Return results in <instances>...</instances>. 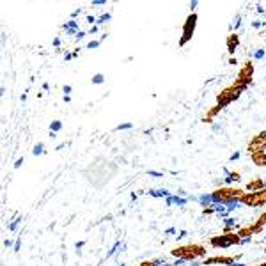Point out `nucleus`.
Masks as SVG:
<instances>
[{
    "instance_id": "nucleus-8",
    "label": "nucleus",
    "mask_w": 266,
    "mask_h": 266,
    "mask_svg": "<svg viewBox=\"0 0 266 266\" xmlns=\"http://www.w3.org/2000/svg\"><path fill=\"white\" fill-rule=\"evenodd\" d=\"M252 162L257 165V167H263V165H266V153L265 151H256V153H252Z\"/></svg>"
},
{
    "instance_id": "nucleus-6",
    "label": "nucleus",
    "mask_w": 266,
    "mask_h": 266,
    "mask_svg": "<svg viewBox=\"0 0 266 266\" xmlns=\"http://www.w3.org/2000/svg\"><path fill=\"white\" fill-rule=\"evenodd\" d=\"M266 147V132L259 133L256 138H252V142L248 144V151H250V155L256 153V151H265Z\"/></svg>"
},
{
    "instance_id": "nucleus-25",
    "label": "nucleus",
    "mask_w": 266,
    "mask_h": 266,
    "mask_svg": "<svg viewBox=\"0 0 266 266\" xmlns=\"http://www.w3.org/2000/svg\"><path fill=\"white\" fill-rule=\"evenodd\" d=\"M23 164V158H20V160H16V164H14V168H18L20 165Z\"/></svg>"
},
{
    "instance_id": "nucleus-27",
    "label": "nucleus",
    "mask_w": 266,
    "mask_h": 266,
    "mask_svg": "<svg viewBox=\"0 0 266 266\" xmlns=\"http://www.w3.org/2000/svg\"><path fill=\"white\" fill-rule=\"evenodd\" d=\"M80 13H82V11H80V9H75V11H73V14H71V16L75 18V16H78Z\"/></svg>"
},
{
    "instance_id": "nucleus-33",
    "label": "nucleus",
    "mask_w": 266,
    "mask_h": 266,
    "mask_svg": "<svg viewBox=\"0 0 266 266\" xmlns=\"http://www.w3.org/2000/svg\"><path fill=\"white\" fill-rule=\"evenodd\" d=\"M265 252H266V248H265Z\"/></svg>"
},
{
    "instance_id": "nucleus-21",
    "label": "nucleus",
    "mask_w": 266,
    "mask_h": 266,
    "mask_svg": "<svg viewBox=\"0 0 266 266\" xmlns=\"http://www.w3.org/2000/svg\"><path fill=\"white\" fill-rule=\"evenodd\" d=\"M20 247H22V238H18V241H16V245H14V250H20Z\"/></svg>"
},
{
    "instance_id": "nucleus-1",
    "label": "nucleus",
    "mask_w": 266,
    "mask_h": 266,
    "mask_svg": "<svg viewBox=\"0 0 266 266\" xmlns=\"http://www.w3.org/2000/svg\"><path fill=\"white\" fill-rule=\"evenodd\" d=\"M174 257H177V259H183V261H194V259H197V257H202L204 254H206V248L202 247V245H183V247H177L174 248L172 252Z\"/></svg>"
},
{
    "instance_id": "nucleus-28",
    "label": "nucleus",
    "mask_w": 266,
    "mask_h": 266,
    "mask_svg": "<svg viewBox=\"0 0 266 266\" xmlns=\"http://www.w3.org/2000/svg\"><path fill=\"white\" fill-rule=\"evenodd\" d=\"M87 22L89 23H94V22H96V18H94V16H87Z\"/></svg>"
},
{
    "instance_id": "nucleus-3",
    "label": "nucleus",
    "mask_w": 266,
    "mask_h": 266,
    "mask_svg": "<svg viewBox=\"0 0 266 266\" xmlns=\"http://www.w3.org/2000/svg\"><path fill=\"white\" fill-rule=\"evenodd\" d=\"M209 243L213 247H231V245L241 243V236L238 233H231V234H222V236H215V238L209 239Z\"/></svg>"
},
{
    "instance_id": "nucleus-17",
    "label": "nucleus",
    "mask_w": 266,
    "mask_h": 266,
    "mask_svg": "<svg viewBox=\"0 0 266 266\" xmlns=\"http://www.w3.org/2000/svg\"><path fill=\"white\" fill-rule=\"evenodd\" d=\"M106 20H112V14L110 13H106V14H103L101 18H100V20H98V25H100V23H103V22H106Z\"/></svg>"
},
{
    "instance_id": "nucleus-10",
    "label": "nucleus",
    "mask_w": 266,
    "mask_h": 266,
    "mask_svg": "<svg viewBox=\"0 0 266 266\" xmlns=\"http://www.w3.org/2000/svg\"><path fill=\"white\" fill-rule=\"evenodd\" d=\"M239 43V37L238 34H231L229 39H227V48H229V53H234L236 50V44Z\"/></svg>"
},
{
    "instance_id": "nucleus-23",
    "label": "nucleus",
    "mask_w": 266,
    "mask_h": 266,
    "mask_svg": "<svg viewBox=\"0 0 266 266\" xmlns=\"http://www.w3.org/2000/svg\"><path fill=\"white\" fill-rule=\"evenodd\" d=\"M85 37V32L82 31V32H78V34H76V39H84Z\"/></svg>"
},
{
    "instance_id": "nucleus-16",
    "label": "nucleus",
    "mask_w": 266,
    "mask_h": 266,
    "mask_svg": "<svg viewBox=\"0 0 266 266\" xmlns=\"http://www.w3.org/2000/svg\"><path fill=\"white\" fill-rule=\"evenodd\" d=\"M20 222H22V218H16V220L14 222H9V231H11V233H13V231H16V227H18V224H20Z\"/></svg>"
},
{
    "instance_id": "nucleus-24",
    "label": "nucleus",
    "mask_w": 266,
    "mask_h": 266,
    "mask_svg": "<svg viewBox=\"0 0 266 266\" xmlns=\"http://www.w3.org/2000/svg\"><path fill=\"white\" fill-rule=\"evenodd\" d=\"M252 27H254V29H261L263 23H261V22H254V23H252Z\"/></svg>"
},
{
    "instance_id": "nucleus-19",
    "label": "nucleus",
    "mask_w": 266,
    "mask_h": 266,
    "mask_svg": "<svg viewBox=\"0 0 266 266\" xmlns=\"http://www.w3.org/2000/svg\"><path fill=\"white\" fill-rule=\"evenodd\" d=\"M254 57H256V59H263V57H265V50H257Z\"/></svg>"
},
{
    "instance_id": "nucleus-20",
    "label": "nucleus",
    "mask_w": 266,
    "mask_h": 266,
    "mask_svg": "<svg viewBox=\"0 0 266 266\" xmlns=\"http://www.w3.org/2000/svg\"><path fill=\"white\" fill-rule=\"evenodd\" d=\"M62 91H64V94H71V91H73V89H71V85H64V87H62Z\"/></svg>"
},
{
    "instance_id": "nucleus-18",
    "label": "nucleus",
    "mask_w": 266,
    "mask_h": 266,
    "mask_svg": "<svg viewBox=\"0 0 266 266\" xmlns=\"http://www.w3.org/2000/svg\"><path fill=\"white\" fill-rule=\"evenodd\" d=\"M100 46V41H91V43L87 44V48L89 50H93V48H98Z\"/></svg>"
},
{
    "instance_id": "nucleus-2",
    "label": "nucleus",
    "mask_w": 266,
    "mask_h": 266,
    "mask_svg": "<svg viewBox=\"0 0 266 266\" xmlns=\"http://www.w3.org/2000/svg\"><path fill=\"white\" fill-rule=\"evenodd\" d=\"M245 91V87H239V85H231V87H227V89H224L220 94H218V98H217V101H218V106L220 108H224V106H227L229 103H233L234 100H238L239 98V94L243 93Z\"/></svg>"
},
{
    "instance_id": "nucleus-5",
    "label": "nucleus",
    "mask_w": 266,
    "mask_h": 266,
    "mask_svg": "<svg viewBox=\"0 0 266 266\" xmlns=\"http://www.w3.org/2000/svg\"><path fill=\"white\" fill-rule=\"evenodd\" d=\"M195 23H197V13H192L190 16L186 18V23H185V32H183L181 39H179V46H185V44L188 43V41H190L192 34H194Z\"/></svg>"
},
{
    "instance_id": "nucleus-9",
    "label": "nucleus",
    "mask_w": 266,
    "mask_h": 266,
    "mask_svg": "<svg viewBox=\"0 0 266 266\" xmlns=\"http://www.w3.org/2000/svg\"><path fill=\"white\" fill-rule=\"evenodd\" d=\"M263 188H266V181H263L259 177L247 185V190H250V192H259V190H263Z\"/></svg>"
},
{
    "instance_id": "nucleus-14",
    "label": "nucleus",
    "mask_w": 266,
    "mask_h": 266,
    "mask_svg": "<svg viewBox=\"0 0 266 266\" xmlns=\"http://www.w3.org/2000/svg\"><path fill=\"white\" fill-rule=\"evenodd\" d=\"M43 149H44L43 144H41V142H39V144H35V146H34V149H32V155H35V156L43 155Z\"/></svg>"
},
{
    "instance_id": "nucleus-30",
    "label": "nucleus",
    "mask_w": 266,
    "mask_h": 266,
    "mask_svg": "<svg viewBox=\"0 0 266 266\" xmlns=\"http://www.w3.org/2000/svg\"><path fill=\"white\" fill-rule=\"evenodd\" d=\"M84 245H85L84 241H78V243H76L75 247H76V248H82V247H84Z\"/></svg>"
},
{
    "instance_id": "nucleus-13",
    "label": "nucleus",
    "mask_w": 266,
    "mask_h": 266,
    "mask_svg": "<svg viewBox=\"0 0 266 266\" xmlns=\"http://www.w3.org/2000/svg\"><path fill=\"white\" fill-rule=\"evenodd\" d=\"M61 128H62V123H61V121H53V123L50 124V132H53V133H57Z\"/></svg>"
},
{
    "instance_id": "nucleus-22",
    "label": "nucleus",
    "mask_w": 266,
    "mask_h": 266,
    "mask_svg": "<svg viewBox=\"0 0 266 266\" xmlns=\"http://www.w3.org/2000/svg\"><path fill=\"white\" fill-rule=\"evenodd\" d=\"M123 128H126V130H128V128H132V124H130V123H126V124H121V126H117V130H123Z\"/></svg>"
},
{
    "instance_id": "nucleus-15",
    "label": "nucleus",
    "mask_w": 266,
    "mask_h": 266,
    "mask_svg": "<svg viewBox=\"0 0 266 266\" xmlns=\"http://www.w3.org/2000/svg\"><path fill=\"white\" fill-rule=\"evenodd\" d=\"M105 82V75H101V73H98V75H94L93 76V84H103Z\"/></svg>"
},
{
    "instance_id": "nucleus-11",
    "label": "nucleus",
    "mask_w": 266,
    "mask_h": 266,
    "mask_svg": "<svg viewBox=\"0 0 266 266\" xmlns=\"http://www.w3.org/2000/svg\"><path fill=\"white\" fill-rule=\"evenodd\" d=\"M222 110V108H220V106H213V108H211V112H208V114H206V115H204V123H208V121H209V123H211V121H213V117H215V115H217L218 114V112H220Z\"/></svg>"
},
{
    "instance_id": "nucleus-7",
    "label": "nucleus",
    "mask_w": 266,
    "mask_h": 266,
    "mask_svg": "<svg viewBox=\"0 0 266 266\" xmlns=\"http://www.w3.org/2000/svg\"><path fill=\"white\" fill-rule=\"evenodd\" d=\"M238 257H226V256H218V257H209L206 261L202 263L204 266H209V265H227V266H233L234 261Z\"/></svg>"
},
{
    "instance_id": "nucleus-32",
    "label": "nucleus",
    "mask_w": 266,
    "mask_h": 266,
    "mask_svg": "<svg viewBox=\"0 0 266 266\" xmlns=\"http://www.w3.org/2000/svg\"><path fill=\"white\" fill-rule=\"evenodd\" d=\"M165 266H176V265H165Z\"/></svg>"
},
{
    "instance_id": "nucleus-12",
    "label": "nucleus",
    "mask_w": 266,
    "mask_h": 266,
    "mask_svg": "<svg viewBox=\"0 0 266 266\" xmlns=\"http://www.w3.org/2000/svg\"><path fill=\"white\" fill-rule=\"evenodd\" d=\"M234 181H239V174L238 172H233V174H229V176L226 177L227 185H231V183H234Z\"/></svg>"
},
{
    "instance_id": "nucleus-29",
    "label": "nucleus",
    "mask_w": 266,
    "mask_h": 266,
    "mask_svg": "<svg viewBox=\"0 0 266 266\" xmlns=\"http://www.w3.org/2000/svg\"><path fill=\"white\" fill-rule=\"evenodd\" d=\"M89 32H91V34H96V32H98V25H96V27H93V29H91V31H89Z\"/></svg>"
},
{
    "instance_id": "nucleus-31",
    "label": "nucleus",
    "mask_w": 266,
    "mask_h": 266,
    "mask_svg": "<svg viewBox=\"0 0 266 266\" xmlns=\"http://www.w3.org/2000/svg\"><path fill=\"white\" fill-rule=\"evenodd\" d=\"M238 158H239V153H236V155L231 156V160H238Z\"/></svg>"
},
{
    "instance_id": "nucleus-26",
    "label": "nucleus",
    "mask_w": 266,
    "mask_h": 266,
    "mask_svg": "<svg viewBox=\"0 0 266 266\" xmlns=\"http://www.w3.org/2000/svg\"><path fill=\"white\" fill-rule=\"evenodd\" d=\"M13 245V239H5L4 241V247H11Z\"/></svg>"
},
{
    "instance_id": "nucleus-4",
    "label": "nucleus",
    "mask_w": 266,
    "mask_h": 266,
    "mask_svg": "<svg viewBox=\"0 0 266 266\" xmlns=\"http://www.w3.org/2000/svg\"><path fill=\"white\" fill-rule=\"evenodd\" d=\"M241 204H247V206H265L266 204V188L259 192H252V194H243L241 199H239Z\"/></svg>"
}]
</instances>
